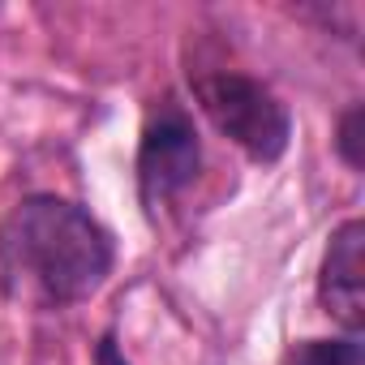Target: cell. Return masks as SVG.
Returning a JSON list of instances; mask_svg holds the SVG:
<instances>
[{"mask_svg": "<svg viewBox=\"0 0 365 365\" xmlns=\"http://www.w3.org/2000/svg\"><path fill=\"white\" fill-rule=\"evenodd\" d=\"M112 232L78 202L35 194L0 224V284L14 301L48 309L95 297L112 271Z\"/></svg>", "mask_w": 365, "mask_h": 365, "instance_id": "6da1fadb", "label": "cell"}, {"mask_svg": "<svg viewBox=\"0 0 365 365\" xmlns=\"http://www.w3.org/2000/svg\"><path fill=\"white\" fill-rule=\"evenodd\" d=\"M194 95H198V108L211 116V125L228 133L241 150H250V159L275 163L288 150L292 116L262 82L220 69V73L194 78Z\"/></svg>", "mask_w": 365, "mask_h": 365, "instance_id": "7a4b0ae2", "label": "cell"}, {"mask_svg": "<svg viewBox=\"0 0 365 365\" xmlns=\"http://www.w3.org/2000/svg\"><path fill=\"white\" fill-rule=\"evenodd\" d=\"M198 168H202V146L190 116L176 103H163L150 116L138 150V185L146 211L159 215V207H172L198 180Z\"/></svg>", "mask_w": 365, "mask_h": 365, "instance_id": "3957f363", "label": "cell"}, {"mask_svg": "<svg viewBox=\"0 0 365 365\" xmlns=\"http://www.w3.org/2000/svg\"><path fill=\"white\" fill-rule=\"evenodd\" d=\"M361 237H365L361 220H348L331 237V250L322 258V284H318L327 314H335L348 327V335H356L361 318H365V301H361Z\"/></svg>", "mask_w": 365, "mask_h": 365, "instance_id": "277c9868", "label": "cell"}, {"mask_svg": "<svg viewBox=\"0 0 365 365\" xmlns=\"http://www.w3.org/2000/svg\"><path fill=\"white\" fill-rule=\"evenodd\" d=\"M284 365H365V348H361V335H348V339H305L297 344Z\"/></svg>", "mask_w": 365, "mask_h": 365, "instance_id": "5b68a950", "label": "cell"}, {"mask_svg": "<svg viewBox=\"0 0 365 365\" xmlns=\"http://www.w3.org/2000/svg\"><path fill=\"white\" fill-rule=\"evenodd\" d=\"M95 365H129V361L120 356L116 339H112V335H103V339H99V348H95Z\"/></svg>", "mask_w": 365, "mask_h": 365, "instance_id": "8992f818", "label": "cell"}]
</instances>
